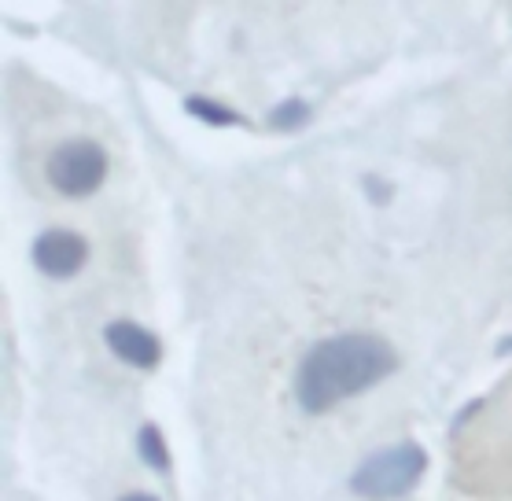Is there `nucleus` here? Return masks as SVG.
<instances>
[{"instance_id": "obj_4", "label": "nucleus", "mask_w": 512, "mask_h": 501, "mask_svg": "<svg viewBox=\"0 0 512 501\" xmlns=\"http://www.w3.org/2000/svg\"><path fill=\"white\" fill-rule=\"evenodd\" d=\"M85 258H89V244L70 229H48L34 240V266L45 277H74V273H82Z\"/></svg>"}, {"instance_id": "obj_5", "label": "nucleus", "mask_w": 512, "mask_h": 501, "mask_svg": "<svg viewBox=\"0 0 512 501\" xmlns=\"http://www.w3.org/2000/svg\"><path fill=\"white\" fill-rule=\"evenodd\" d=\"M104 339L111 354H118L126 365L133 369H155L159 358H163V347H159V339L148 332V328L133 325V321H111L104 328Z\"/></svg>"}, {"instance_id": "obj_3", "label": "nucleus", "mask_w": 512, "mask_h": 501, "mask_svg": "<svg viewBox=\"0 0 512 501\" xmlns=\"http://www.w3.org/2000/svg\"><path fill=\"white\" fill-rule=\"evenodd\" d=\"M45 174L52 181L59 196L67 199H85L93 196L96 188L104 185L107 177V152L96 140H63L56 152L48 155Z\"/></svg>"}, {"instance_id": "obj_6", "label": "nucleus", "mask_w": 512, "mask_h": 501, "mask_svg": "<svg viewBox=\"0 0 512 501\" xmlns=\"http://www.w3.org/2000/svg\"><path fill=\"white\" fill-rule=\"evenodd\" d=\"M140 461L152 468V472H170V450H166L163 432L155 424L140 428Z\"/></svg>"}, {"instance_id": "obj_1", "label": "nucleus", "mask_w": 512, "mask_h": 501, "mask_svg": "<svg viewBox=\"0 0 512 501\" xmlns=\"http://www.w3.org/2000/svg\"><path fill=\"white\" fill-rule=\"evenodd\" d=\"M395 369L398 354L380 336H365V332L332 336L306 350L295 373V398L306 413H328L339 402L376 387Z\"/></svg>"}, {"instance_id": "obj_9", "label": "nucleus", "mask_w": 512, "mask_h": 501, "mask_svg": "<svg viewBox=\"0 0 512 501\" xmlns=\"http://www.w3.org/2000/svg\"><path fill=\"white\" fill-rule=\"evenodd\" d=\"M122 501H159V498H152V494H126Z\"/></svg>"}, {"instance_id": "obj_2", "label": "nucleus", "mask_w": 512, "mask_h": 501, "mask_svg": "<svg viewBox=\"0 0 512 501\" xmlns=\"http://www.w3.org/2000/svg\"><path fill=\"white\" fill-rule=\"evenodd\" d=\"M424 472H428V454L417 443H398L391 450L373 454L369 461H361L350 487L369 501H391L417 487Z\"/></svg>"}, {"instance_id": "obj_8", "label": "nucleus", "mask_w": 512, "mask_h": 501, "mask_svg": "<svg viewBox=\"0 0 512 501\" xmlns=\"http://www.w3.org/2000/svg\"><path fill=\"white\" fill-rule=\"evenodd\" d=\"M306 122H310V107L303 100H284V104H277L269 111V126L273 129H299Z\"/></svg>"}, {"instance_id": "obj_7", "label": "nucleus", "mask_w": 512, "mask_h": 501, "mask_svg": "<svg viewBox=\"0 0 512 501\" xmlns=\"http://www.w3.org/2000/svg\"><path fill=\"white\" fill-rule=\"evenodd\" d=\"M188 115L203 118V122H210V126H233V122H240V115L236 111H229V107L214 104V100H203V96H188Z\"/></svg>"}]
</instances>
